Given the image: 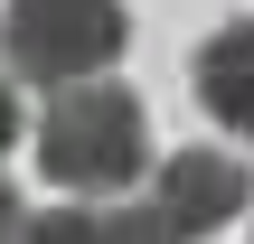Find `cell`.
Segmentation results:
<instances>
[{"mask_svg": "<svg viewBox=\"0 0 254 244\" xmlns=\"http://www.w3.org/2000/svg\"><path fill=\"white\" fill-rule=\"evenodd\" d=\"M141 160H151V113H141L132 85H104V75L57 85V113L38 122V169H47V188H85V197H94V188H132Z\"/></svg>", "mask_w": 254, "mask_h": 244, "instance_id": "6da1fadb", "label": "cell"}, {"mask_svg": "<svg viewBox=\"0 0 254 244\" xmlns=\"http://www.w3.org/2000/svg\"><path fill=\"white\" fill-rule=\"evenodd\" d=\"M132 47V19L123 0H9L0 9V56L9 75L28 85H85V75H113V56Z\"/></svg>", "mask_w": 254, "mask_h": 244, "instance_id": "7a4b0ae2", "label": "cell"}, {"mask_svg": "<svg viewBox=\"0 0 254 244\" xmlns=\"http://www.w3.org/2000/svg\"><path fill=\"white\" fill-rule=\"evenodd\" d=\"M160 207L179 216V235L198 244V235L236 226L254 207V179H245V160H226V150H170L160 160Z\"/></svg>", "mask_w": 254, "mask_h": 244, "instance_id": "3957f363", "label": "cell"}, {"mask_svg": "<svg viewBox=\"0 0 254 244\" xmlns=\"http://www.w3.org/2000/svg\"><path fill=\"white\" fill-rule=\"evenodd\" d=\"M189 85H198V103H207L236 141H254V19H226V28L198 38Z\"/></svg>", "mask_w": 254, "mask_h": 244, "instance_id": "277c9868", "label": "cell"}, {"mask_svg": "<svg viewBox=\"0 0 254 244\" xmlns=\"http://www.w3.org/2000/svg\"><path fill=\"white\" fill-rule=\"evenodd\" d=\"M104 244H189V235H179V216L160 197H141V207H113L104 216Z\"/></svg>", "mask_w": 254, "mask_h": 244, "instance_id": "5b68a950", "label": "cell"}, {"mask_svg": "<svg viewBox=\"0 0 254 244\" xmlns=\"http://www.w3.org/2000/svg\"><path fill=\"white\" fill-rule=\"evenodd\" d=\"M19 244H104L94 207H47V216H19Z\"/></svg>", "mask_w": 254, "mask_h": 244, "instance_id": "8992f818", "label": "cell"}, {"mask_svg": "<svg viewBox=\"0 0 254 244\" xmlns=\"http://www.w3.org/2000/svg\"><path fill=\"white\" fill-rule=\"evenodd\" d=\"M19 141V103H9V75H0V150Z\"/></svg>", "mask_w": 254, "mask_h": 244, "instance_id": "52a82bcc", "label": "cell"}, {"mask_svg": "<svg viewBox=\"0 0 254 244\" xmlns=\"http://www.w3.org/2000/svg\"><path fill=\"white\" fill-rule=\"evenodd\" d=\"M0 244H19V197L0 188Z\"/></svg>", "mask_w": 254, "mask_h": 244, "instance_id": "ba28073f", "label": "cell"}]
</instances>
